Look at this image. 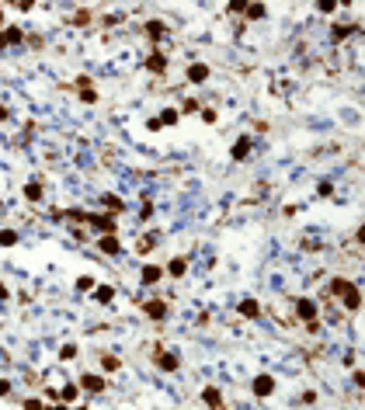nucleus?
<instances>
[{
  "instance_id": "nucleus-24",
  "label": "nucleus",
  "mask_w": 365,
  "mask_h": 410,
  "mask_svg": "<svg viewBox=\"0 0 365 410\" xmlns=\"http://www.w3.org/2000/svg\"><path fill=\"white\" fill-rule=\"evenodd\" d=\"M70 21H73V25H77V28H87V25H90V21H94V17H90V11H77V14H73Z\"/></svg>"
},
{
  "instance_id": "nucleus-25",
  "label": "nucleus",
  "mask_w": 365,
  "mask_h": 410,
  "mask_svg": "<svg viewBox=\"0 0 365 410\" xmlns=\"http://www.w3.org/2000/svg\"><path fill=\"white\" fill-rule=\"evenodd\" d=\"M59 216H70V222H87L90 212H84V209H70V212H59Z\"/></svg>"
},
{
  "instance_id": "nucleus-43",
  "label": "nucleus",
  "mask_w": 365,
  "mask_h": 410,
  "mask_svg": "<svg viewBox=\"0 0 365 410\" xmlns=\"http://www.w3.org/2000/svg\"><path fill=\"white\" fill-rule=\"evenodd\" d=\"M0 25H4V11H0Z\"/></svg>"
},
{
  "instance_id": "nucleus-11",
  "label": "nucleus",
  "mask_w": 365,
  "mask_h": 410,
  "mask_svg": "<svg viewBox=\"0 0 365 410\" xmlns=\"http://www.w3.org/2000/svg\"><path fill=\"white\" fill-rule=\"evenodd\" d=\"M90 299H94V303H101V306H108V303L115 299V289H112V285H94Z\"/></svg>"
},
{
  "instance_id": "nucleus-19",
  "label": "nucleus",
  "mask_w": 365,
  "mask_h": 410,
  "mask_svg": "<svg viewBox=\"0 0 365 410\" xmlns=\"http://www.w3.org/2000/svg\"><path fill=\"white\" fill-rule=\"evenodd\" d=\"M153 247H157V236H153V233H143V236H139V244H136V254H150Z\"/></svg>"
},
{
  "instance_id": "nucleus-1",
  "label": "nucleus",
  "mask_w": 365,
  "mask_h": 410,
  "mask_svg": "<svg viewBox=\"0 0 365 410\" xmlns=\"http://www.w3.org/2000/svg\"><path fill=\"white\" fill-rule=\"evenodd\" d=\"M334 295H341V303L348 309H358L362 306V292H358V285L355 282H348V278H331V285H327Z\"/></svg>"
},
{
  "instance_id": "nucleus-2",
  "label": "nucleus",
  "mask_w": 365,
  "mask_h": 410,
  "mask_svg": "<svg viewBox=\"0 0 365 410\" xmlns=\"http://www.w3.org/2000/svg\"><path fill=\"white\" fill-rule=\"evenodd\" d=\"M87 226L94 230L98 236H108V233H118V219L112 216V212H94L87 219Z\"/></svg>"
},
{
  "instance_id": "nucleus-18",
  "label": "nucleus",
  "mask_w": 365,
  "mask_h": 410,
  "mask_svg": "<svg viewBox=\"0 0 365 410\" xmlns=\"http://www.w3.org/2000/svg\"><path fill=\"white\" fill-rule=\"evenodd\" d=\"M42 184H39V181H28V184H25V198H28V202H42Z\"/></svg>"
},
{
  "instance_id": "nucleus-40",
  "label": "nucleus",
  "mask_w": 365,
  "mask_h": 410,
  "mask_svg": "<svg viewBox=\"0 0 365 410\" xmlns=\"http://www.w3.org/2000/svg\"><path fill=\"white\" fill-rule=\"evenodd\" d=\"M45 410H70L66 403H56V407H45Z\"/></svg>"
},
{
  "instance_id": "nucleus-9",
  "label": "nucleus",
  "mask_w": 365,
  "mask_h": 410,
  "mask_svg": "<svg viewBox=\"0 0 365 410\" xmlns=\"http://www.w3.org/2000/svg\"><path fill=\"white\" fill-rule=\"evenodd\" d=\"M146 70H150V73H163V70H167V56H163L160 49H153V52L146 56Z\"/></svg>"
},
{
  "instance_id": "nucleus-37",
  "label": "nucleus",
  "mask_w": 365,
  "mask_h": 410,
  "mask_svg": "<svg viewBox=\"0 0 365 410\" xmlns=\"http://www.w3.org/2000/svg\"><path fill=\"white\" fill-rule=\"evenodd\" d=\"M0 396H11V379H0Z\"/></svg>"
},
{
  "instance_id": "nucleus-38",
  "label": "nucleus",
  "mask_w": 365,
  "mask_h": 410,
  "mask_svg": "<svg viewBox=\"0 0 365 410\" xmlns=\"http://www.w3.org/2000/svg\"><path fill=\"white\" fill-rule=\"evenodd\" d=\"M150 216H153V205L146 202V205H143V212H139V219H143V222H146V219H150Z\"/></svg>"
},
{
  "instance_id": "nucleus-12",
  "label": "nucleus",
  "mask_w": 365,
  "mask_h": 410,
  "mask_svg": "<svg viewBox=\"0 0 365 410\" xmlns=\"http://www.w3.org/2000/svg\"><path fill=\"white\" fill-rule=\"evenodd\" d=\"M188 80H191V84L209 80V63H191V66H188Z\"/></svg>"
},
{
  "instance_id": "nucleus-13",
  "label": "nucleus",
  "mask_w": 365,
  "mask_h": 410,
  "mask_svg": "<svg viewBox=\"0 0 365 410\" xmlns=\"http://www.w3.org/2000/svg\"><path fill=\"white\" fill-rule=\"evenodd\" d=\"M240 316H247V320H254V316H261V303H258V299H244V303H240Z\"/></svg>"
},
{
  "instance_id": "nucleus-41",
  "label": "nucleus",
  "mask_w": 365,
  "mask_h": 410,
  "mask_svg": "<svg viewBox=\"0 0 365 410\" xmlns=\"http://www.w3.org/2000/svg\"><path fill=\"white\" fill-rule=\"evenodd\" d=\"M4 49H7V42H4V31H0V52H4Z\"/></svg>"
},
{
  "instance_id": "nucleus-44",
  "label": "nucleus",
  "mask_w": 365,
  "mask_h": 410,
  "mask_svg": "<svg viewBox=\"0 0 365 410\" xmlns=\"http://www.w3.org/2000/svg\"><path fill=\"white\" fill-rule=\"evenodd\" d=\"M209 410H216V407H209ZM219 410H223V407H219Z\"/></svg>"
},
{
  "instance_id": "nucleus-39",
  "label": "nucleus",
  "mask_w": 365,
  "mask_h": 410,
  "mask_svg": "<svg viewBox=\"0 0 365 410\" xmlns=\"http://www.w3.org/2000/svg\"><path fill=\"white\" fill-rule=\"evenodd\" d=\"M0 299H11V289H7L4 282H0Z\"/></svg>"
},
{
  "instance_id": "nucleus-17",
  "label": "nucleus",
  "mask_w": 365,
  "mask_h": 410,
  "mask_svg": "<svg viewBox=\"0 0 365 410\" xmlns=\"http://www.w3.org/2000/svg\"><path fill=\"white\" fill-rule=\"evenodd\" d=\"M163 271H167V275H174V278H181V275L188 271V257H174V261L163 268Z\"/></svg>"
},
{
  "instance_id": "nucleus-3",
  "label": "nucleus",
  "mask_w": 365,
  "mask_h": 410,
  "mask_svg": "<svg viewBox=\"0 0 365 410\" xmlns=\"http://www.w3.org/2000/svg\"><path fill=\"white\" fill-rule=\"evenodd\" d=\"M153 365L160 368V372H177V368H181V358H177V355H171V351H163V348H157Z\"/></svg>"
},
{
  "instance_id": "nucleus-27",
  "label": "nucleus",
  "mask_w": 365,
  "mask_h": 410,
  "mask_svg": "<svg viewBox=\"0 0 365 410\" xmlns=\"http://www.w3.org/2000/svg\"><path fill=\"white\" fill-rule=\"evenodd\" d=\"M14 244H17L14 230H0V247H14Z\"/></svg>"
},
{
  "instance_id": "nucleus-22",
  "label": "nucleus",
  "mask_w": 365,
  "mask_h": 410,
  "mask_svg": "<svg viewBox=\"0 0 365 410\" xmlns=\"http://www.w3.org/2000/svg\"><path fill=\"white\" fill-rule=\"evenodd\" d=\"M247 153H250V136H244L240 143H233V160H244Z\"/></svg>"
},
{
  "instance_id": "nucleus-10",
  "label": "nucleus",
  "mask_w": 365,
  "mask_h": 410,
  "mask_svg": "<svg viewBox=\"0 0 365 410\" xmlns=\"http://www.w3.org/2000/svg\"><path fill=\"white\" fill-rule=\"evenodd\" d=\"M143 313H146V316H153V320H163V316H167V303H163V299L143 303Z\"/></svg>"
},
{
  "instance_id": "nucleus-15",
  "label": "nucleus",
  "mask_w": 365,
  "mask_h": 410,
  "mask_svg": "<svg viewBox=\"0 0 365 410\" xmlns=\"http://www.w3.org/2000/svg\"><path fill=\"white\" fill-rule=\"evenodd\" d=\"M202 400H205V403H209V407H223V393H219V389H216V386H205V389H202Z\"/></svg>"
},
{
  "instance_id": "nucleus-28",
  "label": "nucleus",
  "mask_w": 365,
  "mask_h": 410,
  "mask_svg": "<svg viewBox=\"0 0 365 410\" xmlns=\"http://www.w3.org/2000/svg\"><path fill=\"white\" fill-rule=\"evenodd\" d=\"M118 365H122V362H118L115 355H101V368H104V372H115Z\"/></svg>"
},
{
  "instance_id": "nucleus-32",
  "label": "nucleus",
  "mask_w": 365,
  "mask_h": 410,
  "mask_svg": "<svg viewBox=\"0 0 365 410\" xmlns=\"http://www.w3.org/2000/svg\"><path fill=\"white\" fill-rule=\"evenodd\" d=\"M317 11H323V14H334L337 4H334V0H320V4H317Z\"/></svg>"
},
{
  "instance_id": "nucleus-16",
  "label": "nucleus",
  "mask_w": 365,
  "mask_h": 410,
  "mask_svg": "<svg viewBox=\"0 0 365 410\" xmlns=\"http://www.w3.org/2000/svg\"><path fill=\"white\" fill-rule=\"evenodd\" d=\"M146 35H150L153 42H160L163 35H167V25H163V21H146Z\"/></svg>"
},
{
  "instance_id": "nucleus-20",
  "label": "nucleus",
  "mask_w": 365,
  "mask_h": 410,
  "mask_svg": "<svg viewBox=\"0 0 365 410\" xmlns=\"http://www.w3.org/2000/svg\"><path fill=\"white\" fill-rule=\"evenodd\" d=\"M101 205H108V209H112V216L125 212V202H122V198H115V195H101Z\"/></svg>"
},
{
  "instance_id": "nucleus-34",
  "label": "nucleus",
  "mask_w": 365,
  "mask_h": 410,
  "mask_svg": "<svg viewBox=\"0 0 365 410\" xmlns=\"http://www.w3.org/2000/svg\"><path fill=\"white\" fill-rule=\"evenodd\" d=\"M21 407H25V410H45V403H42V400H35V396H31V400H25Z\"/></svg>"
},
{
  "instance_id": "nucleus-8",
  "label": "nucleus",
  "mask_w": 365,
  "mask_h": 410,
  "mask_svg": "<svg viewBox=\"0 0 365 410\" xmlns=\"http://www.w3.org/2000/svg\"><path fill=\"white\" fill-rule=\"evenodd\" d=\"M250 389H254V396H261V400H264V396H271V393H275V379H271V376H258Z\"/></svg>"
},
{
  "instance_id": "nucleus-26",
  "label": "nucleus",
  "mask_w": 365,
  "mask_h": 410,
  "mask_svg": "<svg viewBox=\"0 0 365 410\" xmlns=\"http://www.w3.org/2000/svg\"><path fill=\"white\" fill-rule=\"evenodd\" d=\"M77 396H80V386H66V389L59 393V400H63V403H77Z\"/></svg>"
},
{
  "instance_id": "nucleus-33",
  "label": "nucleus",
  "mask_w": 365,
  "mask_h": 410,
  "mask_svg": "<svg viewBox=\"0 0 365 410\" xmlns=\"http://www.w3.org/2000/svg\"><path fill=\"white\" fill-rule=\"evenodd\" d=\"M77 289H80V292H87V289H94V278H90V275H84V278H77Z\"/></svg>"
},
{
  "instance_id": "nucleus-6",
  "label": "nucleus",
  "mask_w": 365,
  "mask_h": 410,
  "mask_svg": "<svg viewBox=\"0 0 365 410\" xmlns=\"http://www.w3.org/2000/svg\"><path fill=\"white\" fill-rule=\"evenodd\" d=\"M160 278H163L160 264H143V268H139V282H143V285H157Z\"/></svg>"
},
{
  "instance_id": "nucleus-31",
  "label": "nucleus",
  "mask_w": 365,
  "mask_h": 410,
  "mask_svg": "<svg viewBox=\"0 0 365 410\" xmlns=\"http://www.w3.org/2000/svg\"><path fill=\"white\" fill-rule=\"evenodd\" d=\"M80 101H84V104H94V101H98V94H94L90 87H80Z\"/></svg>"
},
{
  "instance_id": "nucleus-5",
  "label": "nucleus",
  "mask_w": 365,
  "mask_h": 410,
  "mask_svg": "<svg viewBox=\"0 0 365 410\" xmlns=\"http://www.w3.org/2000/svg\"><path fill=\"white\" fill-rule=\"evenodd\" d=\"M98 250H101V254H108V257H115V254H122V240H118L115 233L98 236Z\"/></svg>"
},
{
  "instance_id": "nucleus-14",
  "label": "nucleus",
  "mask_w": 365,
  "mask_h": 410,
  "mask_svg": "<svg viewBox=\"0 0 365 410\" xmlns=\"http://www.w3.org/2000/svg\"><path fill=\"white\" fill-rule=\"evenodd\" d=\"M4 42L7 45H21L25 42V31L17 28V25H7V28H4Z\"/></svg>"
},
{
  "instance_id": "nucleus-36",
  "label": "nucleus",
  "mask_w": 365,
  "mask_h": 410,
  "mask_svg": "<svg viewBox=\"0 0 365 410\" xmlns=\"http://www.w3.org/2000/svg\"><path fill=\"white\" fill-rule=\"evenodd\" d=\"M244 7H247L244 0H233V4H230V11H233V14H244Z\"/></svg>"
},
{
  "instance_id": "nucleus-4",
  "label": "nucleus",
  "mask_w": 365,
  "mask_h": 410,
  "mask_svg": "<svg viewBox=\"0 0 365 410\" xmlns=\"http://www.w3.org/2000/svg\"><path fill=\"white\" fill-rule=\"evenodd\" d=\"M296 316H299V320L303 323H309V320H317V313H320V306H317V303H313V299H306V295H303V299H296Z\"/></svg>"
},
{
  "instance_id": "nucleus-7",
  "label": "nucleus",
  "mask_w": 365,
  "mask_h": 410,
  "mask_svg": "<svg viewBox=\"0 0 365 410\" xmlns=\"http://www.w3.org/2000/svg\"><path fill=\"white\" fill-rule=\"evenodd\" d=\"M80 389H84V393H101L104 379H101V376H94V372H84V376H80Z\"/></svg>"
},
{
  "instance_id": "nucleus-29",
  "label": "nucleus",
  "mask_w": 365,
  "mask_h": 410,
  "mask_svg": "<svg viewBox=\"0 0 365 410\" xmlns=\"http://www.w3.org/2000/svg\"><path fill=\"white\" fill-rule=\"evenodd\" d=\"M177 118H181V111H177V108H167V111L160 115V125H174Z\"/></svg>"
},
{
  "instance_id": "nucleus-23",
  "label": "nucleus",
  "mask_w": 365,
  "mask_h": 410,
  "mask_svg": "<svg viewBox=\"0 0 365 410\" xmlns=\"http://www.w3.org/2000/svg\"><path fill=\"white\" fill-rule=\"evenodd\" d=\"M355 31H358V25H334V42L348 39V35H355Z\"/></svg>"
},
{
  "instance_id": "nucleus-42",
  "label": "nucleus",
  "mask_w": 365,
  "mask_h": 410,
  "mask_svg": "<svg viewBox=\"0 0 365 410\" xmlns=\"http://www.w3.org/2000/svg\"><path fill=\"white\" fill-rule=\"evenodd\" d=\"M73 410H90V407H73Z\"/></svg>"
},
{
  "instance_id": "nucleus-35",
  "label": "nucleus",
  "mask_w": 365,
  "mask_h": 410,
  "mask_svg": "<svg viewBox=\"0 0 365 410\" xmlns=\"http://www.w3.org/2000/svg\"><path fill=\"white\" fill-rule=\"evenodd\" d=\"M181 111H185V115H191V111H198V101H191V98H188V101L181 104Z\"/></svg>"
},
{
  "instance_id": "nucleus-21",
  "label": "nucleus",
  "mask_w": 365,
  "mask_h": 410,
  "mask_svg": "<svg viewBox=\"0 0 365 410\" xmlns=\"http://www.w3.org/2000/svg\"><path fill=\"white\" fill-rule=\"evenodd\" d=\"M268 14V7H261V4H247V7H244V17H247V21H258V17H264Z\"/></svg>"
},
{
  "instance_id": "nucleus-30",
  "label": "nucleus",
  "mask_w": 365,
  "mask_h": 410,
  "mask_svg": "<svg viewBox=\"0 0 365 410\" xmlns=\"http://www.w3.org/2000/svg\"><path fill=\"white\" fill-rule=\"evenodd\" d=\"M70 358H77V344H63L59 348V362H70Z\"/></svg>"
}]
</instances>
